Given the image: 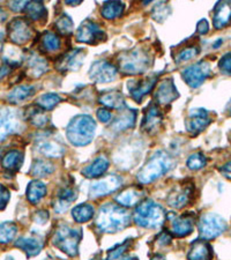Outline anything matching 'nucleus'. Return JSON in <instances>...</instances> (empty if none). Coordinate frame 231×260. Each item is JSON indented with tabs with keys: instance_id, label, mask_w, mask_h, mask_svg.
I'll list each match as a JSON object with an SVG mask.
<instances>
[{
	"instance_id": "1",
	"label": "nucleus",
	"mask_w": 231,
	"mask_h": 260,
	"mask_svg": "<svg viewBox=\"0 0 231 260\" xmlns=\"http://www.w3.org/2000/svg\"><path fill=\"white\" fill-rule=\"evenodd\" d=\"M95 223L101 233L115 234L127 227L129 214L119 205L106 204L100 208Z\"/></svg>"
},
{
	"instance_id": "2",
	"label": "nucleus",
	"mask_w": 231,
	"mask_h": 260,
	"mask_svg": "<svg viewBox=\"0 0 231 260\" xmlns=\"http://www.w3.org/2000/svg\"><path fill=\"white\" fill-rule=\"evenodd\" d=\"M175 166L174 158L170 154L163 150H158L155 153L148 161L145 163V166L141 168V170L138 174V180L141 184H149L154 180L158 179L161 176L166 175L168 171L172 169Z\"/></svg>"
},
{
	"instance_id": "3",
	"label": "nucleus",
	"mask_w": 231,
	"mask_h": 260,
	"mask_svg": "<svg viewBox=\"0 0 231 260\" xmlns=\"http://www.w3.org/2000/svg\"><path fill=\"white\" fill-rule=\"evenodd\" d=\"M96 123L88 115H79L67 126V139L74 146L82 147L89 144L95 136Z\"/></svg>"
},
{
	"instance_id": "4",
	"label": "nucleus",
	"mask_w": 231,
	"mask_h": 260,
	"mask_svg": "<svg viewBox=\"0 0 231 260\" xmlns=\"http://www.w3.org/2000/svg\"><path fill=\"white\" fill-rule=\"evenodd\" d=\"M164 208L153 200H145L138 205L134 213V222L139 227L156 229L164 223Z\"/></svg>"
},
{
	"instance_id": "5",
	"label": "nucleus",
	"mask_w": 231,
	"mask_h": 260,
	"mask_svg": "<svg viewBox=\"0 0 231 260\" xmlns=\"http://www.w3.org/2000/svg\"><path fill=\"white\" fill-rule=\"evenodd\" d=\"M152 57L145 49L137 48L131 51H126L118 59L119 69L126 74H140L148 69Z\"/></svg>"
},
{
	"instance_id": "6",
	"label": "nucleus",
	"mask_w": 231,
	"mask_h": 260,
	"mask_svg": "<svg viewBox=\"0 0 231 260\" xmlns=\"http://www.w3.org/2000/svg\"><path fill=\"white\" fill-rule=\"evenodd\" d=\"M80 240H81V230L62 224L54 233L53 244L70 257H75L79 252Z\"/></svg>"
},
{
	"instance_id": "7",
	"label": "nucleus",
	"mask_w": 231,
	"mask_h": 260,
	"mask_svg": "<svg viewBox=\"0 0 231 260\" xmlns=\"http://www.w3.org/2000/svg\"><path fill=\"white\" fill-rule=\"evenodd\" d=\"M198 228L200 237L203 240L208 241L214 240L221 234H223L226 229V223L217 214L207 213L200 217Z\"/></svg>"
},
{
	"instance_id": "8",
	"label": "nucleus",
	"mask_w": 231,
	"mask_h": 260,
	"mask_svg": "<svg viewBox=\"0 0 231 260\" xmlns=\"http://www.w3.org/2000/svg\"><path fill=\"white\" fill-rule=\"evenodd\" d=\"M211 75V65L207 61H199L187 69L182 73L184 81L192 88H198Z\"/></svg>"
},
{
	"instance_id": "9",
	"label": "nucleus",
	"mask_w": 231,
	"mask_h": 260,
	"mask_svg": "<svg viewBox=\"0 0 231 260\" xmlns=\"http://www.w3.org/2000/svg\"><path fill=\"white\" fill-rule=\"evenodd\" d=\"M22 127V119L18 111L12 109H4L0 111V141H4L8 136L19 132Z\"/></svg>"
},
{
	"instance_id": "10",
	"label": "nucleus",
	"mask_w": 231,
	"mask_h": 260,
	"mask_svg": "<svg viewBox=\"0 0 231 260\" xmlns=\"http://www.w3.org/2000/svg\"><path fill=\"white\" fill-rule=\"evenodd\" d=\"M77 39L82 43L98 44L101 42L106 41L107 34L103 31V29H101L98 23L87 20L79 27L77 31Z\"/></svg>"
},
{
	"instance_id": "11",
	"label": "nucleus",
	"mask_w": 231,
	"mask_h": 260,
	"mask_svg": "<svg viewBox=\"0 0 231 260\" xmlns=\"http://www.w3.org/2000/svg\"><path fill=\"white\" fill-rule=\"evenodd\" d=\"M8 37L15 44H24L32 37V28L27 19L16 18L8 24Z\"/></svg>"
},
{
	"instance_id": "12",
	"label": "nucleus",
	"mask_w": 231,
	"mask_h": 260,
	"mask_svg": "<svg viewBox=\"0 0 231 260\" xmlns=\"http://www.w3.org/2000/svg\"><path fill=\"white\" fill-rule=\"evenodd\" d=\"M121 185V178L117 175H110L106 178L96 180L95 183L91 184L89 188V197L90 198H101L107 194H110L115 192L117 188Z\"/></svg>"
},
{
	"instance_id": "13",
	"label": "nucleus",
	"mask_w": 231,
	"mask_h": 260,
	"mask_svg": "<svg viewBox=\"0 0 231 260\" xmlns=\"http://www.w3.org/2000/svg\"><path fill=\"white\" fill-rule=\"evenodd\" d=\"M117 69L107 60H98L91 65L89 77L91 80L100 83L111 82L117 78Z\"/></svg>"
},
{
	"instance_id": "14",
	"label": "nucleus",
	"mask_w": 231,
	"mask_h": 260,
	"mask_svg": "<svg viewBox=\"0 0 231 260\" xmlns=\"http://www.w3.org/2000/svg\"><path fill=\"white\" fill-rule=\"evenodd\" d=\"M193 193H194V186L191 183H183L182 185L176 186L168 198L169 206L176 209H182L191 203Z\"/></svg>"
},
{
	"instance_id": "15",
	"label": "nucleus",
	"mask_w": 231,
	"mask_h": 260,
	"mask_svg": "<svg viewBox=\"0 0 231 260\" xmlns=\"http://www.w3.org/2000/svg\"><path fill=\"white\" fill-rule=\"evenodd\" d=\"M83 59H85V51L82 49H73L60 56L59 59L56 61V69L60 72L77 71L82 65Z\"/></svg>"
},
{
	"instance_id": "16",
	"label": "nucleus",
	"mask_w": 231,
	"mask_h": 260,
	"mask_svg": "<svg viewBox=\"0 0 231 260\" xmlns=\"http://www.w3.org/2000/svg\"><path fill=\"white\" fill-rule=\"evenodd\" d=\"M163 120V114L159 110L157 104L150 103L148 107L146 108L144 121H142L141 128L144 132L147 133H154L157 131L159 125L162 124Z\"/></svg>"
},
{
	"instance_id": "17",
	"label": "nucleus",
	"mask_w": 231,
	"mask_h": 260,
	"mask_svg": "<svg viewBox=\"0 0 231 260\" xmlns=\"http://www.w3.org/2000/svg\"><path fill=\"white\" fill-rule=\"evenodd\" d=\"M194 228V215L192 213H185L176 216L171 221V233L176 237H186L192 234Z\"/></svg>"
},
{
	"instance_id": "18",
	"label": "nucleus",
	"mask_w": 231,
	"mask_h": 260,
	"mask_svg": "<svg viewBox=\"0 0 231 260\" xmlns=\"http://www.w3.org/2000/svg\"><path fill=\"white\" fill-rule=\"evenodd\" d=\"M157 81V75L155 77H148L141 80H134L128 82V91L132 99L137 102H141L144 96L149 93L153 89L155 83Z\"/></svg>"
},
{
	"instance_id": "19",
	"label": "nucleus",
	"mask_w": 231,
	"mask_h": 260,
	"mask_svg": "<svg viewBox=\"0 0 231 260\" xmlns=\"http://www.w3.org/2000/svg\"><path fill=\"white\" fill-rule=\"evenodd\" d=\"M211 123L208 112L205 109H194L190 111V116L186 121L187 131L192 134H198L203 132L204 129L208 126Z\"/></svg>"
},
{
	"instance_id": "20",
	"label": "nucleus",
	"mask_w": 231,
	"mask_h": 260,
	"mask_svg": "<svg viewBox=\"0 0 231 260\" xmlns=\"http://www.w3.org/2000/svg\"><path fill=\"white\" fill-rule=\"evenodd\" d=\"M155 101L159 106H167L178 98L179 94L174 85L172 79H164L159 83L156 91H155Z\"/></svg>"
},
{
	"instance_id": "21",
	"label": "nucleus",
	"mask_w": 231,
	"mask_h": 260,
	"mask_svg": "<svg viewBox=\"0 0 231 260\" xmlns=\"http://www.w3.org/2000/svg\"><path fill=\"white\" fill-rule=\"evenodd\" d=\"M145 191L141 187H128L116 197V201L123 207H133L144 198Z\"/></svg>"
},
{
	"instance_id": "22",
	"label": "nucleus",
	"mask_w": 231,
	"mask_h": 260,
	"mask_svg": "<svg viewBox=\"0 0 231 260\" xmlns=\"http://www.w3.org/2000/svg\"><path fill=\"white\" fill-rule=\"evenodd\" d=\"M77 190H75L72 185H66L64 187H60L53 205L54 211L64 212L65 209H67V207L77 199Z\"/></svg>"
},
{
	"instance_id": "23",
	"label": "nucleus",
	"mask_w": 231,
	"mask_h": 260,
	"mask_svg": "<svg viewBox=\"0 0 231 260\" xmlns=\"http://www.w3.org/2000/svg\"><path fill=\"white\" fill-rule=\"evenodd\" d=\"M231 22V3L220 2L215 6L213 16V23L216 29H222Z\"/></svg>"
},
{
	"instance_id": "24",
	"label": "nucleus",
	"mask_w": 231,
	"mask_h": 260,
	"mask_svg": "<svg viewBox=\"0 0 231 260\" xmlns=\"http://www.w3.org/2000/svg\"><path fill=\"white\" fill-rule=\"evenodd\" d=\"M137 120V111L132 109H125L120 111V114L117 116L112 124V129L115 132H123L125 129H128L134 126Z\"/></svg>"
},
{
	"instance_id": "25",
	"label": "nucleus",
	"mask_w": 231,
	"mask_h": 260,
	"mask_svg": "<svg viewBox=\"0 0 231 260\" xmlns=\"http://www.w3.org/2000/svg\"><path fill=\"white\" fill-rule=\"evenodd\" d=\"M212 257V246L204 240L193 242L187 254V258L190 260H211Z\"/></svg>"
},
{
	"instance_id": "26",
	"label": "nucleus",
	"mask_w": 231,
	"mask_h": 260,
	"mask_svg": "<svg viewBox=\"0 0 231 260\" xmlns=\"http://www.w3.org/2000/svg\"><path fill=\"white\" fill-rule=\"evenodd\" d=\"M24 155L20 150H8L2 158V166L6 171L14 174L22 167Z\"/></svg>"
},
{
	"instance_id": "27",
	"label": "nucleus",
	"mask_w": 231,
	"mask_h": 260,
	"mask_svg": "<svg viewBox=\"0 0 231 260\" xmlns=\"http://www.w3.org/2000/svg\"><path fill=\"white\" fill-rule=\"evenodd\" d=\"M109 168V160L104 156H98L95 158L94 162H91L89 166L86 167L82 170V175L86 178H98L101 176L106 174Z\"/></svg>"
},
{
	"instance_id": "28",
	"label": "nucleus",
	"mask_w": 231,
	"mask_h": 260,
	"mask_svg": "<svg viewBox=\"0 0 231 260\" xmlns=\"http://www.w3.org/2000/svg\"><path fill=\"white\" fill-rule=\"evenodd\" d=\"M15 246L26 252L28 257H35L43 249V242L35 237H22L16 241Z\"/></svg>"
},
{
	"instance_id": "29",
	"label": "nucleus",
	"mask_w": 231,
	"mask_h": 260,
	"mask_svg": "<svg viewBox=\"0 0 231 260\" xmlns=\"http://www.w3.org/2000/svg\"><path fill=\"white\" fill-rule=\"evenodd\" d=\"M35 93V88L34 86L21 85L16 86L10 94L7 95V101L12 104H20L30 99Z\"/></svg>"
},
{
	"instance_id": "30",
	"label": "nucleus",
	"mask_w": 231,
	"mask_h": 260,
	"mask_svg": "<svg viewBox=\"0 0 231 260\" xmlns=\"http://www.w3.org/2000/svg\"><path fill=\"white\" fill-rule=\"evenodd\" d=\"M37 150L48 157H60L64 155L65 148L57 141L42 140L37 144Z\"/></svg>"
},
{
	"instance_id": "31",
	"label": "nucleus",
	"mask_w": 231,
	"mask_h": 260,
	"mask_svg": "<svg viewBox=\"0 0 231 260\" xmlns=\"http://www.w3.org/2000/svg\"><path fill=\"white\" fill-rule=\"evenodd\" d=\"M2 58L8 66H18L22 62L24 56L22 50L15 45H5V48L3 49Z\"/></svg>"
},
{
	"instance_id": "32",
	"label": "nucleus",
	"mask_w": 231,
	"mask_h": 260,
	"mask_svg": "<svg viewBox=\"0 0 231 260\" xmlns=\"http://www.w3.org/2000/svg\"><path fill=\"white\" fill-rule=\"evenodd\" d=\"M48 61H46L45 58L39 54L34 53L32 56L29 58L28 61V72L31 77L39 78L41 75H43L46 71H48Z\"/></svg>"
},
{
	"instance_id": "33",
	"label": "nucleus",
	"mask_w": 231,
	"mask_h": 260,
	"mask_svg": "<svg viewBox=\"0 0 231 260\" xmlns=\"http://www.w3.org/2000/svg\"><path fill=\"white\" fill-rule=\"evenodd\" d=\"M27 199L29 203L37 204L40 203L42 198H44L46 194V186L41 180H31L27 187Z\"/></svg>"
},
{
	"instance_id": "34",
	"label": "nucleus",
	"mask_w": 231,
	"mask_h": 260,
	"mask_svg": "<svg viewBox=\"0 0 231 260\" xmlns=\"http://www.w3.org/2000/svg\"><path fill=\"white\" fill-rule=\"evenodd\" d=\"M98 102L102 103L104 107L110 109H124L125 101L123 95L118 91H109V93L102 94L98 98Z\"/></svg>"
},
{
	"instance_id": "35",
	"label": "nucleus",
	"mask_w": 231,
	"mask_h": 260,
	"mask_svg": "<svg viewBox=\"0 0 231 260\" xmlns=\"http://www.w3.org/2000/svg\"><path fill=\"white\" fill-rule=\"evenodd\" d=\"M125 4L120 2H108L101 8V14L104 19L113 20L124 13Z\"/></svg>"
},
{
	"instance_id": "36",
	"label": "nucleus",
	"mask_w": 231,
	"mask_h": 260,
	"mask_svg": "<svg viewBox=\"0 0 231 260\" xmlns=\"http://www.w3.org/2000/svg\"><path fill=\"white\" fill-rule=\"evenodd\" d=\"M94 214H95L94 207L89 204L79 205V206L74 207L72 209V216L74 221L78 222V223H86V222L92 219Z\"/></svg>"
},
{
	"instance_id": "37",
	"label": "nucleus",
	"mask_w": 231,
	"mask_h": 260,
	"mask_svg": "<svg viewBox=\"0 0 231 260\" xmlns=\"http://www.w3.org/2000/svg\"><path fill=\"white\" fill-rule=\"evenodd\" d=\"M26 12L27 16L32 21H40L46 19V8L44 7L42 2H28L26 8L23 10Z\"/></svg>"
},
{
	"instance_id": "38",
	"label": "nucleus",
	"mask_w": 231,
	"mask_h": 260,
	"mask_svg": "<svg viewBox=\"0 0 231 260\" xmlns=\"http://www.w3.org/2000/svg\"><path fill=\"white\" fill-rule=\"evenodd\" d=\"M54 171L53 165L50 161L46 160H36L32 163L31 168V174L32 176L42 178V177H48Z\"/></svg>"
},
{
	"instance_id": "39",
	"label": "nucleus",
	"mask_w": 231,
	"mask_h": 260,
	"mask_svg": "<svg viewBox=\"0 0 231 260\" xmlns=\"http://www.w3.org/2000/svg\"><path fill=\"white\" fill-rule=\"evenodd\" d=\"M18 234V227L13 222H4L0 224V244H8Z\"/></svg>"
},
{
	"instance_id": "40",
	"label": "nucleus",
	"mask_w": 231,
	"mask_h": 260,
	"mask_svg": "<svg viewBox=\"0 0 231 260\" xmlns=\"http://www.w3.org/2000/svg\"><path fill=\"white\" fill-rule=\"evenodd\" d=\"M42 47L45 51L54 52L60 48V39L53 31H45L42 36Z\"/></svg>"
},
{
	"instance_id": "41",
	"label": "nucleus",
	"mask_w": 231,
	"mask_h": 260,
	"mask_svg": "<svg viewBox=\"0 0 231 260\" xmlns=\"http://www.w3.org/2000/svg\"><path fill=\"white\" fill-rule=\"evenodd\" d=\"M27 118L31 121L32 125L35 126H44L48 123V116L45 115L43 109H41L39 106L37 107H30L27 110Z\"/></svg>"
},
{
	"instance_id": "42",
	"label": "nucleus",
	"mask_w": 231,
	"mask_h": 260,
	"mask_svg": "<svg viewBox=\"0 0 231 260\" xmlns=\"http://www.w3.org/2000/svg\"><path fill=\"white\" fill-rule=\"evenodd\" d=\"M61 101V98L57 94H44L40 96V99L37 100L36 104L43 110H52L54 107H57Z\"/></svg>"
},
{
	"instance_id": "43",
	"label": "nucleus",
	"mask_w": 231,
	"mask_h": 260,
	"mask_svg": "<svg viewBox=\"0 0 231 260\" xmlns=\"http://www.w3.org/2000/svg\"><path fill=\"white\" fill-rule=\"evenodd\" d=\"M186 165L188 169L191 170H200L207 165V158L203 153H194L187 158Z\"/></svg>"
},
{
	"instance_id": "44",
	"label": "nucleus",
	"mask_w": 231,
	"mask_h": 260,
	"mask_svg": "<svg viewBox=\"0 0 231 260\" xmlns=\"http://www.w3.org/2000/svg\"><path fill=\"white\" fill-rule=\"evenodd\" d=\"M56 28L59 32L64 34V35H69L73 30V21L67 14H61L56 20Z\"/></svg>"
},
{
	"instance_id": "45",
	"label": "nucleus",
	"mask_w": 231,
	"mask_h": 260,
	"mask_svg": "<svg viewBox=\"0 0 231 260\" xmlns=\"http://www.w3.org/2000/svg\"><path fill=\"white\" fill-rule=\"evenodd\" d=\"M132 244V240H127L124 241V243H121L119 245H116L115 247L109 250L108 255H107V260H116L118 259L120 255H123L126 250L128 249Z\"/></svg>"
},
{
	"instance_id": "46",
	"label": "nucleus",
	"mask_w": 231,
	"mask_h": 260,
	"mask_svg": "<svg viewBox=\"0 0 231 260\" xmlns=\"http://www.w3.org/2000/svg\"><path fill=\"white\" fill-rule=\"evenodd\" d=\"M199 53V49L196 47H187L185 48L184 50H182L178 53V56L176 57V62H184L187 60H191L192 58H194L196 54Z\"/></svg>"
},
{
	"instance_id": "47",
	"label": "nucleus",
	"mask_w": 231,
	"mask_h": 260,
	"mask_svg": "<svg viewBox=\"0 0 231 260\" xmlns=\"http://www.w3.org/2000/svg\"><path fill=\"white\" fill-rule=\"evenodd\" d=\"M218 69H220L222 74L231 77V52L225 53L221 58L220 61H218Z\"/></svg>"
},
{
	"instance_id": "48",
	"label": "nucleus",
	"mask_w": 231,
	"mask_h": 260,
	"mask_svg": "<svg viewBox=\"0 0 231 260\" xmlns=\"http://www.w3.org/2000/svg\"><path fill=\"white\" fill-rule=\"evenodd\" d=\"M8 200H10V191L6 186L0 184V211L6 208Z\"/></svg>"
},
{
	"instance_id": "49",
	"label": "nucleus",
	"mask_w": 231,
	"mask_h": 260,
	"mask_svg": "<svg viewBox=\"0 0 231 260\" xmlns=\"http://www.w3.org/2000/svg\"><path fill=\"white\" fill-rule=\"evenodd\" d=\"M97 118L100 119L101 123H109L112 118V115L108 110V108H101L97 110Z\"/></svg>"
},
{
	"instance_id": "50",
	"label": "nucleus",
	"mask_w": 231,
	"mask_h": 260,
	"mask_svg": "<svg viewBox=\"0 0 231 260\" xmlns=\"http://www.w3.org/2000/svg\"><path fill=\"white\" fill-rule=\"evenodd\" d=\"M49 220V213L46 211H41L36 213L35 217H34V221L39 224H45V222Z\"/></svg>"
},
{
	"instance_id": "51",
	"label": "nucleus",
	"mask_w": 231,
	"mask_h": 260,
	"mask_svg": "<svg viewBox=\"0 0 231 260\" xmlns=\"http://www.w3.org/2000/svg\"><path fill=\"white\" fill-rule=\"evenodd\" d=\"M209 31V23L208 21L206 19H203L201 21H199L198 23V32L200 35H206Z\"/></svg>"
},
{
	"instance_id": "52",
	"label": "nucleus",
	"mask_w": 231,
	"mask_h": 260,
	"mask_svg": "<svg viewBox=\"0 0 231 260\" xmlns=\"http://www.w3.org/2000/svg\"><path fill=\"white\" fill-rule=\"evenodd\" d=\"M28 2H12L10 3V7L13 10L14 12H20L23 11L26 8Z\"/></svg>"
},
{
	"instance_id": "53",
	"label": "nucleus",
	"mask_w": 231,
	"mask_h": 260,
	"mask_svg": "<svg viewBox=\"0 0 231 260\" xmlns=\"http://www.w3.org/2000/svg\"><path fill=\"white\" fill-rule=\"evenodd\" d=\"M221 173L224 176V177L231 179V161L225 163V165L221 168Z\"/></svg>"
},
{
	"instance_id": "54",
	"label": "nucleus",
	"mask_w": 231,
	"mask_h": 260,
	"mask_svg": "<svg viewBox=\"0 0 231 260\" xmlns=\"http://www.w3.org/2000/svg\"><path fill=\"white\" fill-rule=\"evenodd\" d=\"M152 260H166V258L163 257V255H161V254H156V255H154V257L152 258Z\"/></svg>"
},
{
	"instance_id": "55",
	"label": "nucleus",
	"mask_w": 231,
	"mask_h": 260,
	"mask_svg": "<svg viewBox=\"0 0 231 260\" xmlns=\"http://www.w3.org/2000/svg\"><path fill=\"white\" fill-rule=\"evenodd\" d=\"M5 18H6V14H5V13H4V12H3V10H2V8H0V22H2V21H4V20H5Z\"/></svg>"
},
{
	"instance_id": "56",
	"label": "nucleus",
	"mask_w": 231,
	"mask_h": 260,
	"mask_svg": "<svg viewBox=\"0 0 231 260\" xmlns=\"http://www.w3.org/2000/svg\"><path fill=\"white\" fill-rule=\"evenodd\" d=\"M121 260H138V258L137 257H129V255H128V257H125Z\"/></svg>"
},
{
	"instance_id": "57",
	"label": "nucleus",
	"mask_w": 231,
	"mask_h": 260,
	"mask_svg": "<svg viewBox=\"0 0 231 260\" xmlns=\"http://www.w3.org/2000/svg\"><path fill=\"white\" fill-rule=\"evenodd\" d=\"M5 260H14L13 258H12V257H7Z\"/></svg>"
},
{
	"instance_id": "58",
	"label": "nucleus",
	"mask_w": 231,
	"mask_h": 260,
	"mask_svg": "<svg viewBox=\"0 0 231 260\" xmlns=\"http://www.w3.org/2000/svg\"><path fill=\"white\" fill-rule=\"evenodd\" d=\"M230 112H231V110H230Z\"/></svg>"
}]
</instances>
